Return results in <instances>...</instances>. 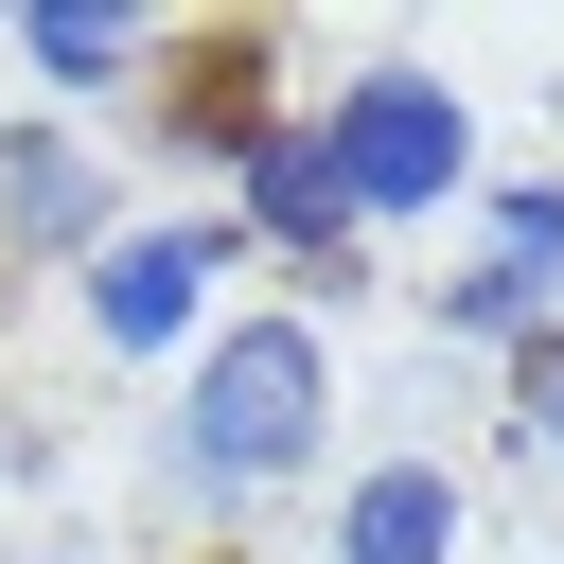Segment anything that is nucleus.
<instances>
[{
  "label": "nucleus",
  "mask_w": 564,
  "mask_h": 564,
  "mask_svg": "<svg viewBox=\"0 0 564 564\" xmlns=\"http://www.w3.org/2000/svg\"><path fill=\"white\" fill-rule=\"evenodd\" d=\"M212 264H229V229H106V264H88V317H106L123 352H159V335H194Z\"/></svg>",
  "instance_id": "20e7f679"
},
{
  "label": "nucleus",
  "mask_w": 564,
  "mask_h": 564,
  "mask_svg": "<svg viewBox=\"0 0 564 564\" xmlns=\"http://www.w3.org/2000/svg\"><path fill=\"white\" fill-rule=\"evenodd\" d=\"M458 546V476L441 458H388V476H352V511H335V564H441Z\"/></svg>",
  "instance_id": "6e6552de"
},
{
  "label": "nucleus",
  "mask_w": 564,
  "mask_h": 564,
  "mask_svg": "<svg viewBox=\"0 0 564 564\" xmlns=\"http://www.w3.org/2000/svg\"><path fill=\"white\" fill-rule=\"evenodd\" d=\"M141 70H159V141H194V159H247L282 106H264V70H282V35L264 18H212V35H141Z\"/></svg>",
  "instance_id": "7ed1b4c3"
},
{
  "label": "nucleus",
  "mask_w": 564,
  "mask_h": 564,
  "mask_svg": "<svg viewBox=\"0 0 564 564\" xmlns=\"http://www.w3.org/2000/svg\"><path fill=\"white\" fill-rule=\"evenodd\" d=\"M511 405H529V441L564 458V335H511Z\"/></svg>",
  "instance_id": "9d476101"
},
{
  "label": "nucleus",
  "mask_w": 564,
  "mask_h": 564,
  "mask_svg": "<svg viewBox=\"0 0 564 564\" xmlns=\"http://www.w3.org/2000/svg\"><path fill=\"white\" fill-rule=\"evenodd\" d=\"M247 229L300 247V282H352V194H335L317 123H264V141H247Z\"/></svg>",
  "instance_id": "39448f33"
},
{
  "label": "nucleus",
  "mask_w": 564,
  "mask_h": 564,
  "mask_svg": "<svg viewBox=\"0 0 564 564\" xmlns=\"http://www.w3.org/2000/svg\"><path fill=\"white\" fill-rule=\"evenodd\" d=\"M546 282H564V194H511L494 212V264L441 282V335H546Z\"/></svg>",
  "instance_id": "423d86ee"
},
{
  "label": "nucleus",
  "mask_w": 564,
  "mask_h": 564,
  "mask_svg": "<svg viewBox=\"0 0 564 564\" xmlns=\"http://www.w3.org/2000/svg\"><path fill=\"white\" fill-rule=\"evenodd\" d=\"M0 229H18V247H106V159H88L70 123H18V141H0Z\"/></svg>",
  "instance_id": "0eeeda50"
},
{
  "label": "nucleus",
  "mask_w": 564,
  "mask_h": 564,
  "mask_svg": "<svg viewBox=\"0 0 564 564\" xmlns=\"http://www.w3.org/2000/svg\"><path fill=\"white\" fill-rule=\"evenodd\" d=\"M18 53H35L53 88H106V70H141V18H106V0H35Z\"/></svg>",
  "instance_id": "1a4fd4ad"
},
{
  "label": "nucleus",
  "mask_w": 564,
  "mask_h": 564,
  "mask_svg": "<svg viewBox=\"0 0 564 564\" xmlns=\"http://www.w3.org/2000/svg\"><path fill=\"white\" fill-rule=\"evenodd\" d=\"M317 423H335V352L300 335V317H247V335H212V370H194V476H229V494H264V476H300L317 458Z\"/></svg>",
  "instance_id": "f257e3e1"
},
{
  "label": "nucleus",
  "mask_w": 564,
  "mask_h": 564,
  "mask_svg": "<svg viewBox=\"0 0 564 564\" xmlns=\"http://www.w3.org/2000/svg\"><path fill=\"white\" fill-rule=\"evenodd\" d=\"M317 159H335V194L352 212H423L476 141H458V88H423V70H370L335 123H317Z\"/></svg>",
  "instance_id": "f03ea898"
}]
</instances>
